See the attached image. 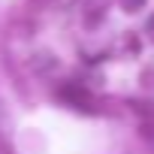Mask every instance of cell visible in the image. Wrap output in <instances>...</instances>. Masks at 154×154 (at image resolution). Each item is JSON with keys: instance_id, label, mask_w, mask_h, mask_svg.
I'll list each match as a JSON object with an SVG mask.
<instances>
[{"instance_id": "1", "label": "cell", "mask_w": 154, "mask_h": 154, "mask_svg": "<svg viewBox=\"0 0 154 154\" xmlns=\"http://www.w3.org/2000/svg\"><path fill=\"white\" fill-rule=\"evenodd\" d=\"M60 100H66L69 106H79V109H91V94L82 88V85H75V82H69L66 88H60V94H57Z\"/></svg>"}, {"instance_id": "2", "label": "cell", "mask_w": 154, "mask_h": 154, "mask_svg": "<svg viewBox=\"0 0 154 154\" xmlns=\"http://www.w3.org/2000/svg\"><path fill=\"white\" fill-rule=\"evenodd\" d=\"M124 6H127V12H136L139 6H145V0H124Z\"/></svg>"}]
</instances>
